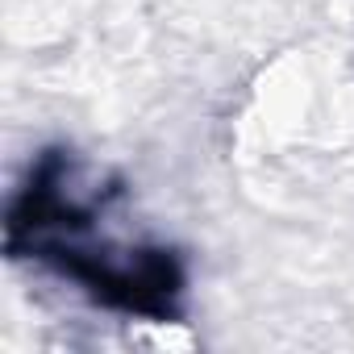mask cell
Segmentation results:
<instances>
[{"label":"cell","instance_id":"obj_1","mask_svg":"<svg viewBox=\"0 0 354 354\" xmlns=\"http://www.w3.org/2000/svg\"><path fill=\"white\" fill-rule=\"evenodd\" d=\"M125 184L84 154L42 150L5 213L13 259L59 275L88 300L167 325L180 317L188 267L162 242L125 230Z\"/></svg>","mask_w":354,"mask_h":354}]
</instances>
